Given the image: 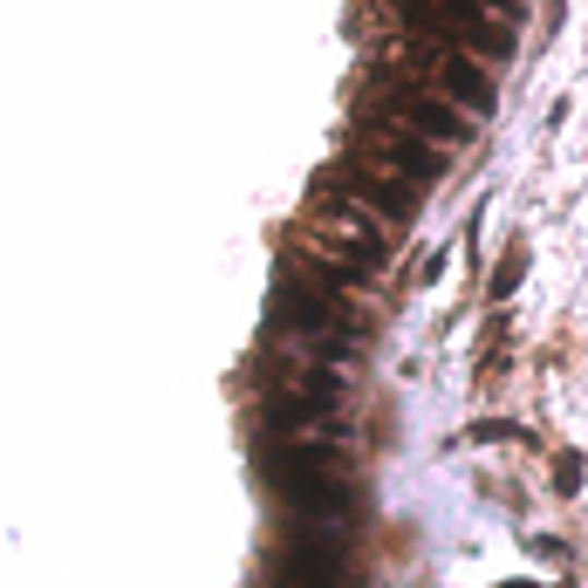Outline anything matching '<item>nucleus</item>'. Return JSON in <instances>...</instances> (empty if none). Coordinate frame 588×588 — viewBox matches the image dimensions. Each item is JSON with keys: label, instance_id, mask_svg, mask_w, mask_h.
I'll return each instance as SVG.
<instances>
[{"label": "nucleus", "instance_id": "nucleus-1", "mask_svg": "<svg viewBox=\"0 0 588 588\" xmlns=\"http://www.w3.org/2000/svg\"><path fill=\"white\" fill-rule=\"evenodd\" d=\"M383 233H391V226H383L370 206H356V199H343V192H322V206L309 213V226H301V247L336 253V261L376 274L383 261H391V240Z\"/></svg>", "mask_w": 588, "mask_h": 588}, {"label": "nucleus", "instance_id": "nucleus-2", "mask_svg": "<svg viewBox=\"0 0 588 588\" xmlns=\"http://www.w3.org/2000/svg\"><path fill=\"white\" fill-rule=\"evenodd\" d=\"M411 56L424 62V75H431V89H439V96H452L458 110H472V117H485V110L500 104L493 62H485V56H472V48H458V41H439V35H411Z\"/></svg>", "mask_w": 588, "mask_h": 588}, {"label": "nucleus", "instance_id": "nucleus-3", "mask_svg": "<svg viewBox=\"0 0 588 588\" xmlns=\"http://www.w3.org/2000/svg\"><path fill=\"white\" fill-rule=\"evenodd\" d=\"M370 117H391V123H404V131L445 144V151L472 144V110H458L452 96H439L431 83H424V89H418V83H397L391 96H383V110H370Z\"/></svg>", "mask_w": 588, "mask_h": 588}, {"label": "nucleus", "instance_id": "nucleus-4", "mask_svg": "<svg viewBox=\"0 0 588 588\" xmlns=\"http://www.w3.org/2000/svg\"><path fill=\"white\" fill-rule=\"evenodd\" d=\"M356 165L397 171V178H439V171H445V144L404 131V123H391V117H370L363 137H356Z\"/></svg>", "mask_w": 588, "mask_h": 588}, {"label": "nucleus", "instance_id": "nucleus-5", "mask_svg": "<svg viewBox=\"0 0 588 588\" xmlns=\"http://www.w3.org/2000/svg\"><path fill=\"white\" fill-rule=\"evenodd\" d=\"M322 192H343V199H356V206H370L383 226H411V219L424 213V192L411 185V178H397V171H370V165L322 171Z\"/></svg>", "mask_w": 588, "mask_h": 588}, {"label": "nucleus", "instance_id": "nucleus-6", "mask_svg": "<svg viewBox=\"0 0 588 588\" xmlns=\"http://www.w3.org/2000/svg\"><path fill=\"white\" fill-rule=\"evenodd\" d=\"M336 328H343V315H336V301H328V288L280 274V288H274V336H336Z\"/></svg>", "mask_w": 588, "mask_h": 588}, {"label": "nucleus", "instance_id": "nucleus-7", "mask_svg": "<svg viewBox=\"0 0 588 588\" xmlns=\"http://www.w3.org/2000/svg\"><path fill=\"white\" fill-rule=\"evenodd\" d=\"M267 581H274V588H343L349 575H343V554L288 541V548H274V561H267Z\"/></svg>", "mask_w": 588, "mask_h": 588}, {"label": "nucleus", "instance_id": "nucleus-8", "mask_svg": "<svg viewBox=\"0 0 588 588\" xmlns=\"http://www.w3.org/2000/svg\"><path fill=\"white\" fill-rule=\"evenodd\" d=\"M520 274H527V247H514V253H506V261H500V274H493V288H485V295H493V301H506Z\"/></svg>", "mask_w": 588, "mask_h": 588}, {"label": "nucleus", "instance_id": "nucleus-9", "mask_svg": "<svg viewBox=\"0 0 588 588\" xmlns=\"http://www.w3.org/2000/svg\"><path fill=\"white\" fill-rule=\"evenodd\" d=\"M472 439H479V445H527V424L493 418V424H472Z\"/></svg>", "mask_w": 588, "mask_h": 588}, {"label": "nucleus", "instance_id": "nucleus-10", "mask_svg": "<svg viewBox=\"0 0 588 588\" xmlns=\"http://www.w3.org/2000/svg\"><path fill=\"white\" fill-rule=\"evenodd\" d=\"M554 485H561V493H575V485H581V452H561V466H554Z\"/></svg>", "mask_w": 588, "mask_h": 588}, {"label": "nucleus", "instance_id": "nucleus-11", "mask_svg": "<svg viewBox=\"0 0 588 588\" xmlns=\"http://www.w3.org/2000/svg\"><path fill=\"white\" fill-rule=\"evenodd\" d=\"M485 8H493V14H514V0H485Z\"/></svg>", "mask_w": 588, "mask_h": 588}, {"label": "nucleus", "instance_id": "nucleus-12", "mask_svg": "<svg viewBox=\"0 0 588 588\" xmlns=\"http://www.w3.org/2000/svg\"><path fill=\"white\" fill-rule=\"evenodd\" d=\"M506 588H541V581H506Z\"/></svg>", "mask_w": 588, "mask_h": 588}]
</instances>
